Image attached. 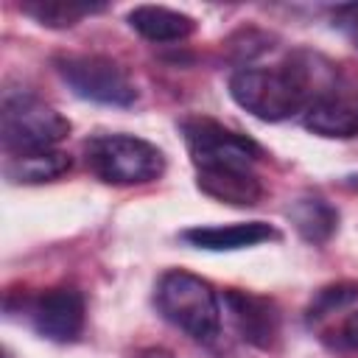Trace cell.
Listing matches in <instances>:
<instances>
[{"label":"cell","mask_w":358,"mask_h":358,"mask_svg":"<svg viewBox=\"0 0 358 358\" xmlns=\"http://www.w3.org/2000/svg\"><path fill=\"white\" fill-rule=\"evenodd\" d=\"M129 25L148 42H182L196 31V20L165 8V6H137L129 11Z\"/></svg>","instance_id":"8fae6325"},{"label":"cell","mask_w":358,"mask_h":358,"mask_svg":"<svg viewBox=\"0 0 358 358\" xmlns=\"http://www.w3.org/2000/svg\"><path fill=\"white\" fill-rule=\"evenodd\" d=\"M154 305L173 327L196 341H215L221 333V299L213 285L185 268H171L157 280Z\"/></svg>","instance_id":"7a4b0ae2"},{"label":"cell","mask_w":358,"mask_h":358,"mask_svg":"<svg viewBox=\"0 0 358 358\" xmlns=\"http://www.w3.org/2000/svg\"><path fill=\"white\" fill-rule=\"evenodd\" d=\"M185 243L207 252H232V249H249L266 241L277 238V229L266 221H241V224H201L190 227L179 235Z\"/></svg>","instance_id":"9c48e42d"},{"label":"cell","mask_w":358,"mask_h":358,"mask_svg":"<svg viewBox=\"0 0 358 358\" xmlns=\"http://www.w3.org/2000/svg\"><path fill=\"white\" fill-rule=\"evenodd\" d=\"M196 185L201 193L221 204L255 207L263 199V185L252 168H207L196 171Z\"/></svg>","instance_id":"30bf717a"},{"label":"cell","mask_w":358,"mask_h":358,"mask_svg":"<svg viewBox=\"0 0 358 358\" xmlns=\"http://www.w3.org/2000/svg\"><path fill=\"white\" fill-rule=\"evenodd\" d=\"M73 165L70 154L53 148V151H39V154H25V157H8L6 162V176L14 185H39L59 179L67 173Z\"/></svg>","instance_id":"5bb4252c"},{"label":"cell","mask_w":358,"mask_h":358,"mask_svg":"<svg viewBox=\"0 0 358 358\" xmlns=\"http://www.w3.org/2000/svg\"><path fill=\"white\" fill-rule=\"evenodd\" d=\"M224 308L238 330V336L257 347V350H271L277 336H280V310L268 296L229 288L224 291Z\"/></svg>","instance_id":"ba28073f"},{"label":"cell","mask_w":358,"mask_h":358,"mask_svg":"<svg viewBox=\"0 0 358 358\" xmlns=\"http://www.w3.org/2000/svg\"><path fill=\"white\" fill-rule=\"evenodd\" d=\"M103 3H78V0H28L20 3V11L34 17L45 28H73L90 14L103 11Z\"/></svg>","instance_id":"9a60e30c"},{"label":"cell","mask_w":358,"mask_h":358,"mask_svg":"<svg viewBox=\"0 0 358 358\" xmlns=\"http://www.w3.org/2000/svg\"><path fill=\"white\" fill-rule=\"evenodd\" d=\"M288 218L302 241L308 243H327L333 232L338 229V210L319 199V196H302L288 207Z\"/></svg>","instance_id":"4fadbf2b"},{"label":"cell","mask_w":358,"mask_h":358,"mask_svg":"<svg viewBox=\"0 0 358 358\" xmlns=\"http://www.w3.org/2000/svg\"><path fill=\"white\" fill-rule=\"evenodd\" d=\"M31 327L56 344H70L81 336L84 319H87V305L78 288L73 285H56L48 288L22 305Z\"/></svg>","instance_id":"52a82bcc"},{"label":"cell","mask_w":358,"mask_h":358,"mask_svg":"<svg viewBox=\"0 0 358 358\" xmlns=\"http://www.w3.org/2000/svg\"><path fill=\"white\" fill-rule=\"evenodd\" d=\"M341 341L350 347V350H358V313H350L344 327H341Z\"/></svg>","instance_id":"ac0fdd59"},{"label":"cell","mask_w":358,"mask_h":358,"mask_svg":"<svg viewBox=\"0 0 358 358\" xmlns=\"http://www.w3.org/2000/svg\"><path fill=\"white\" fill-rule=\"evenodd\" d=\"M336 70L327 59L296 50L282 67H241L229 76L232 101L249 115L277 123L305 112L313 101L333 95Z\"/></svg>","instance_id":"6da1fadb"},{"label":"cell","mask_w":358,"mask_h":358,"mask_svg":"<svg viewBox=\"0 0 358 358\" xmlns=\"http://www.w3.org/2000/svg\"><path fill=\"white\" fill-rule=\"evenodd\" d=\"M355 299H358V282H336V285H327V288H322L313 296V302L308 308V322H319V319L330 316L333 310L347 308Z\"/></svg>","instance_id":"2e32d148"},{"label":"cell","mask_w":358,"mask_h":358,"mask_svg":"<svg viewBox=\"0 0 358 358\" xmlns=\"http://www.w3.org/2000/svg\"><path fill=\"white\" fill-rule=\"evenodd\" d=\"M53 67L62 76V81L84 101L103 106H131L137 101L134 81L109 56H98V53L59 56Z\"/></svg>","instance_id":"5b68a950"},{"label":"cell","mask_w":358,"mask_h":358,"mask_svg":"<svg viewBox=\"0 0 358 358\" xmlns=\"http://www.w3.org/2000/svg\"><path fill=\"white\" fill-rule=\"evenodd\" d=\"M333 28L358 48V3H344L333 11Z\"/></svg>","instance_id":"e0dca14e"},{"label":"cell","mask_w":358,"mask_h":358,"mask_svg":"<svg viewBox=\"0 0 358 358\" xmlns=\"http://www.w3.org/2000/svg\"><path fill=\"white\" fill-rule=\"evenodd\" d=\"M137 358H171L165 350H145V352H140Z\"/></svg>","instance_id":"d6986e66"},{"label":"cell","mask_w":358,"mask_h":358,"mask_svg":"<svg viewBox=\"0 0 358 358\" xmlns=\"http://www.w3.org/2000/svg\"><path fill=\"white\" fill-rule=\"evenodd\" d=\"M87 168L106 185H148L165 173V154L134 134H95L84 143Z\"/></svg>","instance_id":"277c9868"},{"label":"cell","mask_w":358,"mask_h":358,"mask_svg":"<svg viewBox=\"0 0 358 358\" xmlns=\"http://www.w3.org/2000/svg\"><path fill=\"white\" fill-rule=\"evenodd\" d=\"M179 129L185 134V145H187V154H190L196 171L252 168L263 157V148L252 137H246L235 129H227L218 120L187 117L179 123Z\"/></svg>","instance_id":"8992f818"},{"label":"cell","mask_w":358,"mask_h":358,"mask_svg":"<svg viewBox=\"0 0 358 358\" xmlns=\"http://www.w3.org/2000/svg\"><path fill=\"white\" fill-rule=\"evenodd\" d=\"M70 134V120L22 90H6L0 106V140L8 157L53 151Z\"/></svg>","instance_id":"3957f363"},{"label":"cell","mask_w":358,"mask_h":358,"mask_svg":"<svg viewBox=\"0 0 358 358\" xmlns=\"http://www.w3.org/2000/svg\"><path fill=\"white\" fill-rule=\"evenodd\" d=\"M305 129L319 137H358V103L338 95L319 98L305 109Z\"/></svg>","instance_id":"7c38bea8"}]
</instances>
